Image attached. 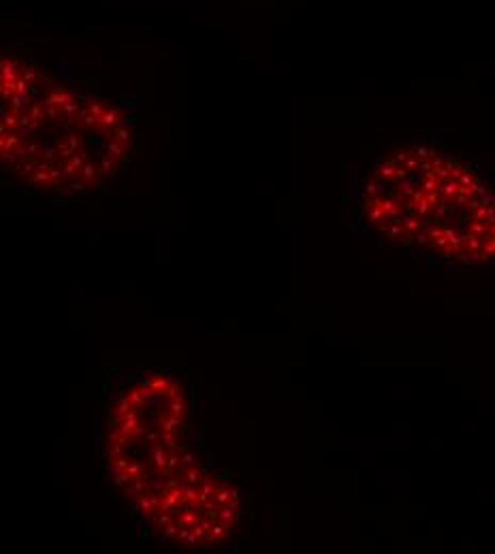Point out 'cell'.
<instances>
[{
  "mask_svg": "<svg viewBox=\"0 0 495 554\" xmlns=\"http://www.w3.org/2000/svg\"><path fill=\"white\" fill-rule=\"evenodd\" d=\"M83 188H86V182H83V179H81V182H70L68 184L70 192H83Z\"/></svg>",
  "mask_w": 495,
  "mask_h": 554,
  "instance_id": "cell-4",
  "label": "cell"
},
{
  "mask_svg": "<svg viewBox=\"0 0 495 554\" xmlns=\"http://www.w3.org/2000/svg\"><path fill=\"white\" fill-rule=\"evenodd\" d=\"M79 177L83 179V182L86 184H90V182H94L96 177H101V166H96V164H86L79 171Z\"/></svg>",
  "mask_w": 495,
  "mask_h": 554,
  "instance_id": "cell-2",
  "label": "cell"
},
{
  "mask_svg": "<svg viewBox=\"0 0 495 554\" xmlns=\"http://www.w3.org/2000/svg\"><path fill=\"white\" fill-rule=\"evenodd\" d=\"M120 124V111H117V107H107V111L103 113V126L107 128V130H113V128H117Z\"/></svg>",
  "mask_w": 495,
  "mask_h": 554,
  "instance_id": "cell-1",
  "label": "cell"
},
{
  "mask_svg": "<svg viewBox=\"0 0 495 554\" xmlns=\"http://www.w3.org/2000/svg\"><path fill=\"white\" fill-rule=\"evenodd\" d=\"M21 77L28 79L30 83H34V81L41 77V73H39V70L34 68V66H30V64H21Z\"/></svg>",
  "mask_w": 495,
  "mask_h": 554,
  "instance_id": "cell-3",
  "label": "cell"
}]
</instances>
